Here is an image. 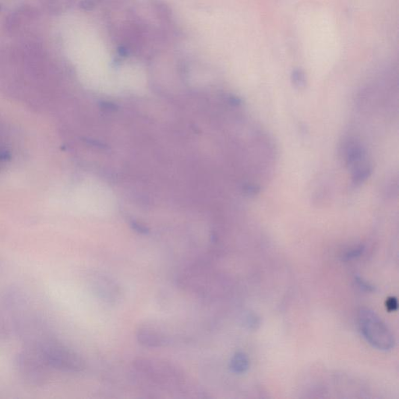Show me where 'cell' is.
Instances as JSON below:
<instances>
[{"instance_id": "8fae6325", "label": "cell", "mask_w": 399, "mask_h": 399, "mask_svg": "<svg viewBox=\"0 0 399 399\" xmlns=\"http://www.w3.org/2000/svg\"><path fill=\"white\" fill-rule=\"evenodd\" d=\"M385 306L389 312H394L397 309V299L394 297L388 298L386 300V303H385Z\"/></svg>"}, {"instance_id": "ba28073f", "label": "cell", "mask_w": 399, "mask_h": 399, "mask_svg": "<svg viewBox=\"0 0 399 399\" xmlns=\"http://www.w3.org/2000/svg\"><path fill=\"white\" fill-rule=\"evenodd\" d=\"M353 175V180L354 184H360L365 182L371 174V168L368 166H359L354 168Z\"/></svg>"}, {"instance_id": "4fadbf2b", "label": "cell", "mask_w": 399, "mask_h": 399, "mask_svg": "<svg viewBox=\"0 0 399 399\" xmlns=\"http://www.w3.org/2000/svg\"><path fill=\"white\" fill-rule=\"evenodd\" d=\"M245 192L249 196H256L259 193L260 187L255 184H248L245 187Z\"/></svg>"}, {"instance_id": "277c9868", "label": "cell", "mask_w": 399, "mask_h": 399, "mask_svg": "<svg viewBox=\"0 0 399 399\" xmlns=\"http://www.w3.org/2000/svg\"><path fill=\"white\" fill-rule=\"evenodd\" d=\"M139 342L148 347H161L169 343V336L166 330L156 324L142 326L137 332Z\"/></svg>"}, {"instance_id": "6da1fadb", "label": "cell", "mask_w": 399, "mask_h": 399, "mask_svg": "<svg viewBox=\"0 0 399 399\" xmlns=\"http://www.w3.org/2000/svg\"><path fill=\"white\" fill-rule=\"evenodd\" d=\"M134 370L148 383L165 388H181L185 375L180 368L166 359L138 358L133 364Z\"/></svg>"}, {"instance_id": "52a82bcc", "label": "cell", "mask_w": 399, "mask_h": 399, "mask_svg": "<svg viewBox=\"0 0 399 399\" xmlns=\"http://www.w3.org/2000/svg\"><path fill=\"white\" fill-rule=\"evenodd\" d=\"M365 157V151L364 148L359 145H352L348 148L346 152V163L348 166H356L360 165L361 161Z\"/></svg>"}, {"instance_id": "5b68a950", "label": "cell", "mask_w": 399, "mask_h": 399, "mask_svg": "<svg viewBox=\"0 0 399 399\" xmlns=\"http://www.w3.org/2000/svg\"><path fill=\"white\" fill-rule=\"evenodd\" d=\"M94 281V288L102 300L110 303L119 301L121 298L120 288L111 278L100 274L95 276Z\"/></svg>"}, {"instance_id": "9c48e42d", "label": "cell", "mask_w": 399, "mask_h": 399, "mask_svg": "<svg viewBox=\"0 0 399 399\" xmlns=\"http://www.w3.org/2000/svg\"><path fill=\"white\" fill-rule=\"evenodd\" d=\"M292 83L297 89L304 88L306 84V75L301 69H295L292 72Z\"/></svg>"}, {"instance_id": "7c38bea8", "label": "cell", "mask_w": 399, "mask_h": 399, "mask_svg": "<svg viewBox=\"0 0 399 399\" xmlns=\"http://www.w3.org/2000/svg\"><path fill=\"white\" fill-rule=\"evenodd\" d=\"M356 282H357L358 285H359L362 290H364V291H374V287H373V285H370V284H369L368 282H366V281L362 280L361 278L356 277Z\"/></svg>"}, {"instance_id": "3957f363", "label": "cell", "mask_w": 399, "mask_h": 399, "mask_svg": "<svg viewBox=\"0 0 399 399\" xmlns=\"http://www.w3.org/2000/svg\"><path fill=\"white\" fill-rule=\"evenodd\" d=\"M41 356L49 364L63 370L79 371L84 368V361L76 353L57 344L43 347Z\"/></svg>"}, {"instance_id": "30bf717a", "label": "cell", "mask_w": 399, "mask_h": 399, "mask_svg": "<svg viewBox=\"0 0 399 399\" xmlns=\"http://www.w3.org/2000/svg\"><path fill=\"white\" fill-rule=\"evenodd\" d=\"M364 251V246H362V245H360V246H356V247L353 248V249H350L349 251L346 252V253L343 255L342 259L344 260V261H350V260L354 259V258L360 256Z\"/></svg>"}, {"instance_id": "8992f818", "label": "cell", "mask_w": 399, "mask_h": 399, "mask_svg": "<svg viewBox=\"0 0 399 399\" xmlns=\"http://www.w3.org/2000/svg\"><path fill=\"white\" fill-rule=\"evenodd\" d=\"M249 367V359L247 355L243 352H237L232 356L229 362V368L232 373L243 374Z\"/></svg>"}, {"instance_id": "7a4b0ae2", "label": "cell", "mask_w": 399, "mask_h": 399, "mask_svg": "<svg viewBox=\"0 0 399 399\" xmlns=\"http://www.w3.org/2000/svg\"><path fill=\"white\" fill-rule=\"evenodd\" d=\"M361 333L367 342L373 348L388 351L395 344L394 335L386 323L371 310L362 308L358 314Z\"/></svg>"}]
</instances>
